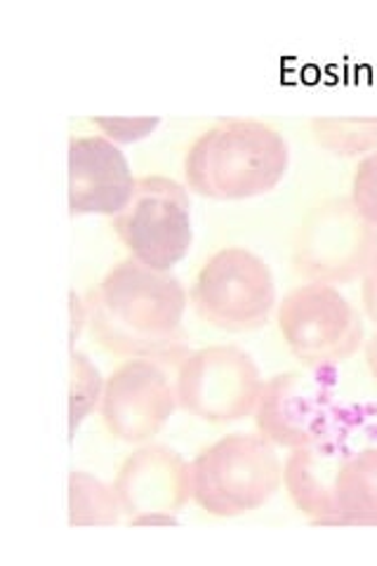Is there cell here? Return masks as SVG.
Masks as SVG:
<instances>
[{
	"mask_svg": "<svg viewBox=\"0 0 377 566\" xmlns=\"http://www.w3.org/2000/svg\"><path fill=\"white\" fill-rule=\"evenodd\" d=\"M366 307L377 318V258L368 270V283H366Z\"/></svg>",
	"mask_w": 377,
	"mask_h": 566,
	"instance_id": "4fadbf2b",
	"label": "cell"
},
{
	"mask_svg": "<svg viewBox=\"0 0 377 566\" xmlns=\"http://www.w3.org/2000/svg\"><path fill=\"white\" fill-rule=\"evenodd\" d=\"M97 172L81 156L71 154V210L74 212H118L133 197L128 164L116 147L100 137H85Z\"/></svg>",
	"mask_w": 377,
	"mask_h": 566,
	"instance_id": "9c48e42d",
	"label": "cell"
},
{
	"mask_svg": "<svg viewBox=\"0 0 377 566\" xmlns=\"http://www.w3.org/2000/svg\"><path fill=\"white\" fill-rule=\"evenodd\" d=\"M285 166L289 147L276 128L262 120H227L196 142L187 172L208 197L248 199L274 189Z\"/></svg>",
	"mask_w": 377,
	"mask_h": 566,
	"instance_id": "6da1fadb",
	"label": "cell"
},
{
	"mask_svg": "<svg viewBox=\"0 0 377 566\" xmlns=\"http://www.w3.org/2000/svg\"><path fill=\"white\" fill-rule=\"evenodd\" d=\"M145 189L133 191L128 216L118 232L128 248L151 268L166 270L185 258L191 243V220L185 191L175 182L145 180Z\"/></svg>",
	"mask_w": 377,
	"mask_h": 566,
	"instance_id": "8992f818",
	"label": "cell"
},
{
	"mask_svg": "<svg viewBox=\"0 0 377 566\" xmlns=\"http://www.w3.org/2000/svg\"><path fill=\"white\" fill-rule=\"evenodd\" d=\"M279 328L285 345L310 368L349 359L364 338L358 312L328 283H307L285 297Z\"/></svg>",
	"mask_w": 377,
	"mask_h": 566,
	"instance_id": "277c9868",
	"label": "cell"
},
{
	"mask_svg": "<svg viewBox=\"0 0 377 566\" xmlns=\"http://www.w3.org/2000/svg\"><path fill=\"white\" fill-rule=\"evenodd\" d=\"M185 395L187 406L201 418L231 422L255 411L262 380L245 352L237 347H210L193 357L185 376Z\"/></svg>",
	"mask_w": 377,
	"mask_h": 566,
	"instance_id": "52a82bcc",
	"label": "cell"
},
{
	"mask_svg": "<svg viewBox=\"0 0 377 566\" xmlns=\"http://www.w3.org/2000/svg\"><path fill=\"white\" fill-rule=\"evenodd\" d=\"M193 482L196 499L208 512L237 517L272 499L283 482V468L264 437L233 434L199 458Z\"/></svg>",
	"mask_w": 377,
	"mask_h": 566,
	"instance_id": "7a4b0ae2",
	"label": "cell"
},
{
	"mask_svg": "<svg viewBox=\"0 0 377 566\" xmlns=\"http://www.w3.org/2000/svg\"><path fill=\"white\" fill-rule=\"evenodd\" d=\"M258 428L272 444L302 449L316 444L326 416V395L318 382L302 374L276 376L262 385L255 406Z\"/></svg>",
	"mask_w": 377,
	"mask_h": 566,
	"instance_id": "ba28073f",
	"label": "cell"
},
{
	"mask_svg": "<svg viewBox=\"0 0 377 566\" xmlns=\"http://www.w3.org/2000/svg\"><path fill=\"white\" fill-rule=\"evenodd\" d=\"M377 258V229L352 199H331L310 210L300 224L295 270L312 283H345L370 270Z\"/></svg>",
	"mask_w": 377,
	"mask_h": 566,
	"instance_id": "3957f363",
	"label": "cell"
},
{
	"mask_svg": "<svg viewBox=\"0 0 377 566\" xmlns=\"http://www.w3.org/2000/svg\"><path fill=\"white\" fill-rule=\"evenodd\" d=\"M352 201L358 212L377 229V151L356 168L352 185Z\"/></svg>",
	"mask_w": 377,
	"mask_h": 566,
	"instance_id": "7c38bea8",
	"label": "cell"
},
{
	"mask_svg": "<svg viewBox=\"0 0 377 566\" xmlns=\"http://www.w3.org/2000/svg\"><path fill=\"white\" fill-rule=\"evenodd\" d=\"M366 359H368V366H370V374L377 380V331L373 333V338H370V343L366 347Z\"/></svg>",
	"mask_w": 377,
	"mask_h": 566,
	"instance_id": "5bb4252c",
	"label": "cell"
},
{
	"mask_svg": "<svg viewBox=\"0 0 377 566\" xmlns=\"http://www.w3.org/2000/svg\"><path fill=\"white\" fill-rule=\"evenodd\" d=\"M333 499L331 524H377V449L339 463Z\"/></svg>",
	"mask_w": 377,
	"mask_h": 566,
	"instance_id": "30bf717a",
	"label": "cell"
},
{
	"mask_svg": "<svg viewBox=\"0 0 377 566\" xmlns=\"http://www.w3.org/2000/svg\"><path fill=\"white\" fill-rule=\"evenodd\" d=\"M276 303L274 276L266 262L245 248H227L196 281V307L208 324L243 333L266 324Z\"/></svg>",
	"mask_w": 377,
	"mask_h": 566,
	"instance_id": "5b68a950",
	"label": "cell"
},
{
	"mask_svg": "<svg viewBox=\"0 0 377 566\" xmlns=\"http://www.w3.org/2000/svg\"><path fill=\"white\" fill-rule=\"evenodd\" d=\"M312 130L318 145L335 154L356 156L377 149V118H316Z\"/></svg>",
	"mask_w": 377,
	"mask_h": 566,
	"instance_id": "8fae6325",
	"label": "cell"
}]
</instances>
